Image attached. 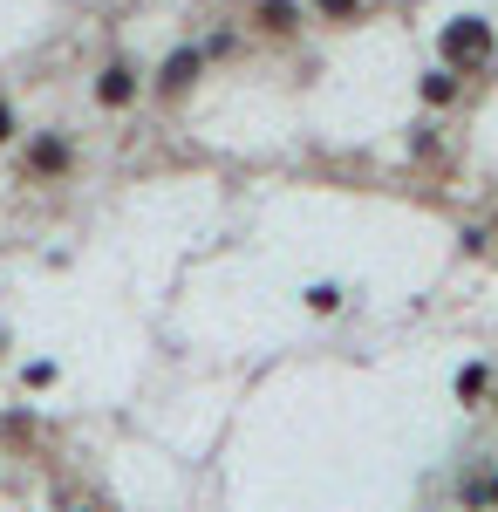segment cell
<instances>
[{
  "instance_id": "5b68a950",
  "label": "cell",
  "mask_w": 498,
  "mask_h": 512,
  "mask_svg": "<svg viewBox=\"0 0 498 512\" xmlns=\"http://www.w3.org/2000/svg\"><path fill=\"white\" fill-rule=\"evenodd\" d=\"M253 28L273 35V41L301 35V7H294V0H253Z\"/></svg>"
},
{
  "instance_id": "7a4b0ae2",
  "label": "cell",
  "mask_w": 498,
  "mask_h": 512,
  "mask_svg": "<svg viewBox=\"0 0 498 512\" xmlns=\"http://www.w3.org/2000/svg\"><path fill=\"white\" fill-rule=\"evenodd\" d=\"M21 171H28L35 185H62V178L76 171V144H69L62 130H35L28 151H21Z\"/></svg>"
},
{
  "instance_id": "5bb4252c",
  "label": "cell",
  "mask_w": 498,
  "mask_h": 512,
  "mask_svg": "<svg viewBox=\"0 0 498 512\" xmlns=\"http://www.w3.org/2000/svg\"><path fill=\"white\" fill-rule=\"evenodd\" d=\"M76 512H89V506H76Z\"/></svg>"
},
{
  "instance_id": "277c9868",
  "label": "cell",
  "mask_w": 498,
  "mask_h": 512,
  "mask_svg": "<svg viewBox=\"0 0 498 512\" xmlns=\"http://www.w3.org/2000/svg\"><path fill=\"white\" fill-rule=\"evenodd\" d=\"M137 89H144V76H137V62H130V55H116V62L96 69V103H103V110H130V103H137Z\"/></svg>"
},
{
  "instance_id": "30bf717a",
  "label": "cell",
  "mask_w": 498,
  "mask_h": 512,
  "mask_svg": "<svg viewBox=\"0 0 498 512\" xmlns=\"http://www.w3.org/2000/svg\"><path fill=\"white\" fill-rule=\"evenodd\" d=\"M314 14H321V21H355V14H362V0H314Z\"/></svg>"
},
{
  "instance_id": "8fae6325",
  "label": "cell",
  "mask_w": 498,
  "mask_h": 512,
  "mask_svg": "<svg viewBox=\"0 0 498 512\" xmlns=\"http://www.w3.org/2000/svg\"><path fill=\"white\" fill-rule=\"evenodd\" d=\"M232 48H239V41H232V35H226V28H212V35L198 41V55H205V62H226Z\"/></svg>"
},
{
  "instance_id": "7c38bea8",
  "label": "cell",
  "mask_w": 498,
  "mask_h": 512,
  "mask_svg": "<svg viewBox=\"0 0 498 512\" xmlns=\"http://www.w3.org/2000/svg\"><path fill=\"white\" fill-rule=\"evenodd\" d=\"M55 383V362H28V390H48Z\"/></svg>"
},
{
  "instance_id": "6da1fadb",
  "label": "cell",
  "mask_w": 498,
  "mask_h": 512,
  "mask_svg": "<svg viewBox=\"0 0 498 512\" xmlns=\"http://www.w3.org/2000/svg\"><path fill=\"white\" fill-rule=\"evenodd\" d=\"M437 55H444V69H478V62L498 55V28L485 21V14H458V21H444Z\"/></svg>"
},
{
  "instance_id": "8992f818",
  "label": "cell",
  "mask_w": 498,
  "mask_h": 512,
  "mask_svg": "<svg viewBox=\"0 0 498 512\" xmlns=\"http://www.w3.org/2000/svg\"><path fill=\"white\" fill-rule=\"evenodd\" d=\"M417 89H423V103H430V110H451V103H458V96H464L458 69H437V76H423Z\"/></svg>"
},
{
  "instance_id": "ba28073f",
  "label": "cell",
  "mask_w": 498,
  "mask_h": 512,
  "mask_svg": "<svg viewBox=\"0 0 498 512\" xmlns=\"http://www.w3.org/2000/svg\"><path fill=\"white\" fill-rule=\"evenodd\" d=\"M464 506L471 512H498V478H471V485H464Z\"/></svg>"
},
{
  "instance_id": "9c48e42d",
  "label": "cell",
  "mask_w": 498,
  "mask_h": 512,
  "mask_svg": "<svg viewBox=\"0 0 498 512\" xmlns=\"http://www.w3.org/2000/svg\"><path fill=\"white\" fill-rule=\"evenodd\" d=\"M307 308H314V315H335V308H342V287H335V280H314V287H307Z\"/></svg>"
},
{
  "instance_id": "52a82bcc",
  "label": "cell",
  "mask_w": 498,
  "mask_h": 512,
  "mask_svg": "<svg viewBox=\"0 0 498 512\" xmlns=\"http://www.w3.org/2000/svg\"><path fill=\"white\" fill-rule=\"evenodd\" d=\"M485 383H492V369H485V362H464V369H458V396H464V403H478Z\"/></svg>"
},
{
  "instance_id": "4fadbf2b",
  "label": "cell",
  "mask_w": 498,
  "mask_h": 512,
  "mask_svg": "<svg viewBox=\"0 0 498 512\" xmlns=\"http://www.w3.org/2000/svg\"><path fill=\"white\" fill-rule=\"evenodd\" d=\"M14 130H21V123H14V103H7V96H0V144H7V137H14Z\"/></svg>"
},
{
  "instance_id": "3957f363",
  "label": "cell",
  "mask_w": 498,
  "mask_h": 512,
  "mask_svg": "<svg viewBox=\"0 0 498 512\" xmlns=\"http://www.w3.org/2000/svg\"><path fill=\"white\" fill-rule=\"evenodd\" d=\"M198 76H205V55H198V41H192V48H171V55H164V69L151 76V89L164 103H178V96H192Z\"/></svg>"
}]
</instances>
